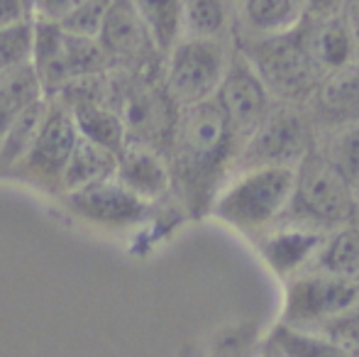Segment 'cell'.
I'll list each match as a JSON object with an SVG mask.
<instances>
[{"mask_svg":"<svg viewBox=\"0 0 359 357\" xmlns=\"http://www.w3.org/2000/svg\"><path fill=\"white\" fill-rule=\"evenodd\" d=\"M203 357H259L257 325L237 323L230 328H222L208 343Z\"/></svg>","mask_w":359,"mask_h":357,"instance_id":"27","label":"cell"},{"mask_svg":"<svg viewBox=\"0 0 359 357\" xmlns=\"http://www.w3.org/2000/svg\"><path fill=\"white\" fill-rule=\"evenodd\" d=\"M227 3H230V5H232V3H240V0H227Z\"/></svg>","mask_w":359,"mask_h":357,"instance_id":"35","label":"cell"},{"mask_svg":"<svg viewBox=\"0 0 359 357\" xmlns=\"http://www.w3.org/2000/svg\"><path fill=\"white\" fill-rule=\"evenodd\" d=\"M342 3H345V0H303V8L311 15H316V18H323V15L340 13Z\"/></svg>","mask_w":359,"mask_h":357,"instance_id":"32","label":"cell"},{"mask_svg":"<svg viewBox=\"0 0 359 357\" xmlns=\"http://www.w3.org/2000/svg\"><path fill=\"white\" fill-rule=\"evenodd\" d=\"M62 196L79 218L113 230L135 228V225L144 223L147 215L151 213V206H154L135 196L133 191H128L115 177Z\"/></svg>","mask_w":359,"mask_h":357,"instance_id":"11","label":"cell"},{"mask_svg":"<svg viewBox=\"0 0 359 357\" xmlns=\"http://www.w3.org/2000/svg\"><path fill=\"white\" fill-rule=\"evenodd\" d=\"M318 110L337 128L359 120V64L325 76L318 90Z\"/></svg>","mask_w":359,"mask_h":357,"instance_id":"19","label":"cell"},{"mask_svg":"<svg viewBox=\"0 0 359 357\" xmlns=\"http://www.w3.org/2000/svg\"><path fill=\"white\" fill-rule=\"evenodd\" d=\"M313 149L311 125L293 108H271L266 118L240 147L232 169L255 167H298Z\"/></svg>","mask_w":359,"mask_h":357,"instance_id":"7","label":"cell"},{"mask_svg":"<svg viewBox=\"0 0 359 357\" xmlns=\"http://www.w3.org/2000/svg\"><path fill=\"white\" fill-rule=\"evenodd\" d=\"M271 357H350L347 348L316 330L276 323L262 343Z\"/></svg>","mask_w":359,"mask_h":357,"instance_id":"20","label":"cell"},{"mask_svg":"<svg viewBox=\"0 0 359 357\" xmlns=\"http://www.w3.org/2000/svg\"><path fill=\"white\" fill-rule=\"evenodd\" d=\"M44 88L34 74L32 64L10 69L0 74V135L10 125V120L22 113L34 100L44 98Z\"/></svg>","mask_w":359,"mask_h":357,"instance_id":"23","label":"cell"},{"mask_svg":"<svg viewBox=\"0 0 359 357\" xmlns=\"http://www.w3.org/2000/svg\"><path fill=\"white\" fill-rule=\"evenodd\" d=\"M269 93H276L286 100H298L308 95L316 86L318 72L313 69L306 52L301 25L284 34L262 37L245 54Z\"/></svg>","mask_w":359,"mask_h":357,"instance_id":"8","label":"cell"},{"mask_svg":"<svg viewBox=\"0 0 359 357\" xmlns=\"http://www.w3.org/2000/svg\"><path fill=\"white\" fill-rule=\"evenodd\" d=\"M327 235L330 233H320V230L306 228V225L276 223L259 235L257 245H259V255L266 267L286 281L311 267L316 255L325 245Z\"/></svg>","mask_w":359,"mask_h":357,"instance_id":"12","label":"cell"},{"mask_svg":"<svg viewBox=\"0 0 359 357\" xmlns=\"http://www.w3.org/2000/svg\"><path fill=\"white\" fill-rule=\"evenodd\" d=\"M303 42H306L313 69L323 76H330L357 64L355 42L340 13L318 18L311 27H306Z\"/></svg>","mask_w":359,"mask_h":357,"instance_id":"15","label":"cell"},{"mask_svg":"<svg viewBox=\"0 0 359 357\" xmlns=\"http://www.w3.org/2000/svg\"><path fill=\"white\" fill-rule=\"evenodd\" d=\"M95 39L108 62H142L147 54H159L147 34L133 0H115L110 5Z\"/></svg>","mask_w":359,"mask_h":357,"instance_id":"14","label":"cell"},{"mask_svg":"<svg viewBox=\"0 0 359 357\" xmlns=\"http://www.w3.org/2000/svg\"><path fill=\"white\" fill-rule=\"evenodd\" d=\"M259 357H271L269 353H266V350L264 348H259Z\"/></svg>","mask_w":359,"mask_h":357,"instance_id":"34","label":"cell"},{"mask_svg":"<svg viewBox=\"0 0 359 357\" xmlns=\"http://www.w3.org/2000/svg\"><path fill=\"white\" fill-rule=\"evenodd\" d=\"M115 0H83L79 8L69 15L67 20H62V27L69 29L74 34H81V37H98L100 25H103L105 15H108L110 5Z\"/></svg>","mask_w":359,"mask_h":357,"instance_id":"28","label":"cell"},{"mask_svg":"<svg viewBox=\"0 0 359 357\" xmlns=\"http://www.w3.org/2000/svg\"><path fill=\"white\" fill-rule=\"evenodd\" d=\"M34 18L0 27V74L32 64Z\"/></svg>","mask_w":359,"mask_h":357,"instance_id":"26","label":"cell"},{"mask_svg":"<svg viewBox=\"0 0 359 357\" xmlns=\"http://www.w3.org/2000/svg\"><path fill=\"white\" fill-rule=\"evenodd\" d=\"M296 167H255L237 172L215 194L208 213L245 235L266 233L286 213Z\"/></svg>","mask_w":359,"mask_h":357,"instance_id":"2","label":"cell"},{"mask_svg":"<svg viewBox=\"0 0 359 357\" xmlns=\"http://www.w3.org/2000/svg\"><path fill=\"white\" fill-rule=\"evenodd\" d=\"M69 108L74 118V125L79 130L81 137L90 140V142L100 144V147L110 149V152L120 154V149L128 142V133H125V123L120 118V110L115 105L105 103L98 98H72L62 100Z\"/></svg>","mask_w":359,"mask_h":357,"instance_id":"16","label":"cell"},{"mask_svg":"<svg viewBox=\"0 0 359 357\" xmlns=\"http://www.w3.org/2000/svg\"><path fill=\"white\" fill-rule=\"evenodd\" d=\"M115 164H118V154L79 135L62 172V179H59V191L72 194V191L110 179L115 174Z\"/></svg>","mask_w":359,"mask_h":357,"instance_id":"17","label":"cell"},{"mask_svg":"<svg viewBox=\"0 0 359 357\" xmlns=\"http://www.w3.org/2000/svg\"><path fill=\"white\" fill-rule=\"evenodd\" d=\"M237 144L215 98L179 108L166 159L171 191L191 213H205L232 172Z\"/></svg>","mask_w":359,"mask_h":357,"instance_id":"1","label":"cell"},{"mask_svg":"<svg viewBox=\"0 0 359 357\" xmlns=\"http://www.w3.org/2000/svg\"><path fill=\"white\" fill-rule=\"evenodd\" d=\"M76 140H79V130H76L69 108L62 100L49 98V110L42 120V128L18 167L29 179L44 186H54L59 191V179H62Z\"/></svg>","mask_w":359,"mask_h":357,"instance_id":"10","label":"cell"},{"mask_svg":"<svg viewBox=\"0 0 359 357\" xmlns=\"http://www.w3.org/2000/svg\"><path fill=\"white\" fill-rule=\"evenodd\" d=\"M303 0H240V20L252 34L274 37L303 22Z\"/></svg>","mask_w":359,"mask_h":357,"instance_id":"18","label":"cell"},{"mask_svg":"<svg viewBox=\"0 0 359 357\" xmlns=\"http://www.w3.org/2000/svg\"><path fill=\"white\" fill-rule=\"evenodd\" d=\"M115 179L147 203H159L171 191L169 159L161 149L140 142H125L115 164Z\"/></svg>","mask_w":359,"mask_h":357,"instance_id":"13","label":"cell"},{"mask_svg":"<svg viewBox=\"0 0 359 357\" xmlns=\"http://www.w3.org/2000/svg\"><path fill=\"white\" fill-rule=\"evenodd\" d=\"M347 355H350V357H359V343L350 345V348H347Z\"/></svg>","mask_w":359,"mask_h":357,"instance_id":"33","label":"cell"},{"mask_svg":"<svg viewBox=\"0 0 359 357\" xmlns=\"http://www.w3.org/2000/svg\"><path fill=\"white\" fill-rule=\"evenodd\" d=\"M164 57V90L176 108H186L213 98L232 54L225 39L179 37Z\"/></svg>","mask_w":359,"mask_h":357,"instance_id":"5","label":"cell"},{"mask_svg":"<svg viewBox=\"0 0 359 357\" xmlns=\"http://www.w3.org/2000/svg\"><path fill=\"white\" fill-rule=\"evenodd\" d=\"M47 110H49V98L44 95V98L34 100L32 105H27L22 113H18L10 120V125L0 135V164L18 167L22 162L29 144L34 142L39 128H42V120L47 115Z\"/></svg>","mask_w":359,"mask_h":357,"instance_id":"21","label":"cell"},{"mask_svg":"<svg viewBox=\"0 0 359 357\" xmlns=\"http://www.w3.org/2000/svg\"><path fill=\"white\" fill-rule=\"evenodd\" d=\"M105 67L108 57L98 39L81 37L64 29L59 22L34 18L32 69L47 98H54L90 76H98Z\"/></svg>","mask_w":359,"mask_h":357,"instance_id":"4","label":"cell"},{"mask_svg":"<svg viewBox=\"0 0 359 357\" xmlns=\"http://www.w3.org/2000/svg\"><path fill=\"white\" fill-rule=\"evenodd\" d=\"M359 306V281L306 269L286 279L279 323L318 330Z\"/></svg>","mask_w":359,"mask_h":357,"instance_id":"6","label":"cell"},{"mask_svg":"<svg viewBox=\"0 0 359 357\" xmlns=\"http://www.w3.org/2000/svg\"><path fill=\"white\" fill-rule=\"evenodd\" d=\"M230 29L227 0H181V37L225 39Z\"/></svg>","mask_w":359,"mask_h":357,"instance_id":"22","label":"cell"},{"mask_svg":"<svg viewBox=\"0 0 359 357\" xmlns=\"http://www.w3.org/2000/svg\"><path fill=\"white\" fill-rule=\"evenodd\" d=\"M81 3H83V0H32L34 18L62 22V20H67Z\"/></svg>","mask_w":359,"mask_h":357,"instance_id":"29","label":"cell"},{"mask_svg":"<svg viewBox=\"0 0 359 357\" xmlns=\"http://www.w3.org/2000/svg\"><path fill=\"white\" fill-rule=\"evenodd\" d=\"M147 34L159 54H166L181 37V0H133Z\"/></svg>","mask_w":359,"mask_h":357,"instance_id":"24","label":"cell"},{"mask_svg":"<svg viewBox=\"0 0 359 357\" xmlns=\"http://www.w3.org/2000/svg\"><path fill=\"white\" fill-rule=\"evenodd\" d=\"M264 81L245 54H232L227 72L215 90V103L225 115V123L237 144V152L271 110V98ZM237 157V154H235Z\"/></svg>","mask_w":359,"mask_h":357,"instance_id":"9","label":"cell"},{"mask_svg":"<svg viewBox=\"0 0 359 357\" xmlns=\"http://www.w3.org/2000/svg\"><path fill=\"white\" fill-rule=\"evenodd\" d=\"M340 15L352 34V42H355V49H357V62H359V0H345Z\"/></svg>","mask_w":359,"mask_h":357,"instance_id":"31","label":"cell"},{"mask_svg":"<svg viewBox=\"0 0 359 357\" xmlns=\"http://www.w3.org/2000/svg\"><path fill=\"white\" fill-rule=\"evenodd\" d=\"M34 18L32 0H0V27Z\"/></svg>","mask_w":359,"mask_h":357,"instance_id":"30","label":"cell"},{"mask_svg":"<svg viewBox=\"0 0 359 357\" xmlns=\"http://www.w3.org/2000/svg\"><path fill=\"white\" fill-rule=\"evenodd\" d=\"M359 215V196L320 152L311 149L296 167V184L279 223L332 233L352 225Z\"/></svg>","mask_w":359,"mask_h":357,"instance_id":"3","label":"cell"},{"mask_svg":"<svg viewBox=\"0 0 359 357\" xmlns=\"http://www.w3.org/2000/svg\"><path fill=\"white\" fill-rule=\"evenodd\" d=\"M335 172L350 184V189L359 196V120L337 128L325 152H320Z\"/></svg>","mask_w":359,"mask_h":357,"instance_id":"25","label":"cell"}]
</instances>
